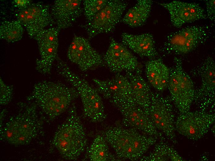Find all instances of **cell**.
I'll list each match as a JSON object with an SVG mask.
<instances>
[{
    "label": "cell",
    "instance_id": "cb8c5ba5",
    "mask_svg": "<svg viewBox=\"0 0 215 161\" xmlns=\"http://www.w3.org/2000/svg\"><path fill=\"white\" fill-rule=\"evenodd\" d=\"M153 150L147 155L139 159L141 161H182L183 158L172 147L165 141L160 140L155 144Z\"/></svg>",
    "mask_w": 215,
    "mask_h": 161
},
{
    "label": "cell",
    "instance_id": "f546056e",
    "mask_svg": "<svg viewBox=\"0 0 215 161\" xmlns=\"http://www.w3.org/2000/svg\"><path fill=\"white\" fill-rule=\"evenodd\" d=\"M31 3L29 0H14L12 2V4L19 9L25 8Z\"/></svg>",
    "mask_w": 215,
    "mask_h": 161
},
{
    "label": "cell",
    "instance_id": "ba28073f",
    "mask_svg": "<svg viewBox=\"0 0 215 161\" xmlns=\"http://www.w3.org/2000/svg\"><path fill=\"white\" fill-rule=\"evenodd\" d=\"M170 97L152 91L150 105L145 112L154 126L173 144L177 143L175 117Z\"/></svg>",
    "mask_w": 215,
    "mask_h": 161
},
{
    "label": "cell",
    "instance_id": "30bf717a",
    "mask_svg": "<svg viewBox=\"0 0 215 161\" xmlns=\"http://www.w3.org/2000/svg\"><path fill=\"white\" fill-rule=\"evenodd\" d=\"M215 63L213 59L208 57L191 71L193 75L201 78V85L195 90L193 102L199 110L211 113L215 107Z\"/></svg>",
    "mask_w": 215,
    "mask_h": 161
},
{
    "label": "cell",
    "instance_id": "ffe728a7",
    "mask_svg": "<svg viewBox=\"0 0 215 161\" xmlns=\"http://www.w3.org/2000/svg\"><path fill=\"white\" fill-rule=\"evenodd\" d=\"M121 40L124 45L141 57L154 59L158 55L154 37L150 33L133 35L123 33Z\"/></svg>",
    "mask_w": 215,
    "mask_h": 161
},
{
    "label": "cell",
    "instance_id": "603a6c76",
    "mask_svg": "<svg viewBox=\"0 0 215 161\" xmlns=\"http://www.w3.org/2000/svg\"><path fill=\"white\" fill-rule=\"evenodd\" d=\"M153 4L150 0H138L131 7L121 21L132 28H136L143 25L150 14Z\"/></svg>",
    "mask_w": 215,
    "mask_h": 161
},
{
    "label": "cell",
    "instance_id": "8992f818",
    "mask_svg": "<svg viewBox=\"0 0 215 161\" xmlns=\"http://www.w3.org/2000/svg\"><path fill=\"white\" fill-rule=\"evenodd\" d=\"M174 65L170 68L167 87L171 99L179 114L190 111L193 102L195 89L193 83L184 71L182 60L175 57Z\"/></svg>",
    "mask_w": 215,
    "mask_h": 161
},
{
    "label": "cell",
    "instance_id": "44dd1931",
    "mask_svg": "<svg viewBox=\"0 0 215 161\" xmlns=\"http://www.w3.org/2000/svg\"><path fill=\"white\" fill-rule=\"evenodd\" d=\"M141 70L135 73L125 72V76L130 84L131 97L133 101L145 111L150 103L152 91L150 87L141 75Z\"/></svg>",
    "mask_w": 215,
    "mask_h": 161
},
{
    "label": "cell",
    "instance_id": "ac0fdd59",
    "mask_svg": "<svg viewBox=\"0 0 215 161\" xmlns=\"http://www.w3.org/2000/svg\"><path fill=\"white\" fill-rule=\"evenodd\" d=\"M92 80L99 94L110 103L121 99H132L130 84L125 76L117 73L111 79L93 78Z\"/></svg>",
    "mask_w": 215,
    "mask_h": 161
},
{
    "label": "cell",
    "instance_id": "277c9868",
    "mask_svg": "<svg viewBox=\"0 0 215 161\" xmlns=\"http://www.w3.org/2000/svg\"><path fill=\"white\" fill-rule=\"evenodd\" d=\"M86 143L83 125L78 114L75 105L72 103L66 119L55 133L52 144L64 159L74 160L84 152Z\"/></svg>",
    "mask_w": 215,
    "mask_h": 161
},
{
    "label": "cell",
    "instance_id": "7a4b0ae2",
    "mask_svg": "<svg viewBox=\"0 0 215 161\" xmlns=\"http://www.w3.org/2000/svg\"><path fill=\"white\" fill-rule=\"evenodd\" d=\"M19 111L12 116L0 130L2 139L15 146L25 145L36 138L42 128L36 104L18 103Z\"/></svg>",
    "mask_w": 215,
    "mask_h": 161
},
{
    "label": "cell",
    "instance_id": "4316f807",
    "mask_svg": "<svg viewBox=\"0 0 215 161\" xmlns=\"http://www.w3.org/2000/svg\"><path fill=\"white\" fill-rule=\"evenodd\" d=\"M108 0H85L83 11L87 22L90 21L107 4Z\"/></svg>",
    "mask_w": 215,
    "mask_h": 161
},
{
    "label": "cell",
    "instance_id": "d4e9b609",
    "mask_svg": "<svg viewBox=\"0 0 215 161\" xmlns=\"http://www.w3.org/2000/svg\"><path fill=\"white\" fill-rule=\"evenodd\" d=\"M107 143L102 135H98L95 137L88 152L91 161H106L116 159L110 152Z\"/></svg>",
    "mask_w": 215,
    "mask_h": 161
},
{
    "label": "cell",
    "instance_id": "4fadbf2b",
    "mask_svg": "<svg viewBox=\"0 0 215 161\" xmlns=\"http://www.w3.org/2000/svg\"><path fill=\"white\" fill-rule=\"evenodd\" d=\"M15 14L17 20L26 29L31 38L54 24L50 6L41 2L31 3L25 8L18 9Z\"/></svg>",
    "mask_w": 215,
    "mask_h": 161
},
{
    "label": "cell",
    "instance_id": "9c48e42d",
    "mask_svg": "<svg viewBox=\"0 0 215 161\" xmlns=\"http://www.w3.org/2000/svg\"><path fill=\"white\" fill-rule=\"evenodd\" d=\"M111 103L121 114L123 126L166 141L163 134L156 128L147 113L132 99H121Z\"/></svg>",
    "mask_w": 215,
    "mask_h": 161
},
{
    "label": "cell",
    "instance_id": "6da1fadb",
    "mask_svg": "<svg viewBox=\"0 0 215 161\" xmlns=\"http://www.w3.org/2000/svg\"><path fill=\"white\" fill-rule=\"evenodd\" d=\"M79 96L77 90L60 82L47 80L35 83L26 98L33 102L51 120L64 112Z\"/></svg>",
    "mask_w": 215,
    "mask_h": 161
},
{
    "label": "cell",
    "instance_id": "9a60e30c",
    "mask_svg": "<svg viewBox=\"0 0 215 161\" xmlns=\"http://www.w3.org/2000/svg\"><path fill=\"white\" fill-rule=\"evenodd\" d=\"M67 57L83 72L105 66L103 58L91 46L88 40L75 35L68 48Z\"/></svg>",
    "mask_w": 215,
    "mask_h": 161
},
{
    "label": "cell",
    "instance_id": "d6986e66",
    "mask_svg": "<svg viewBox=\"0 0 215 161\" xmlns=\"http://www.w3.org/2000/svg\"><path fill=\"white\" fill-rule=\"evenodd\" d=\"M81 0H56L50 8L54 24L60 30L72 26L81 15Z\"/></svg>",
    "mask_w": 215,
    "mask_h": 161
},
{
    "label": "cell",
    "instance_id": "2e32d148",
    "mask_svg": "<svg viewBox=\"0 0 215 161\" xmlns=\"http://www.w3.org/2000/svg\"><path fill=\"white\" fill-rule=\"evenodd\" d=\"M103 59L105 66L116 74L123 71L135 72L140 69L137 58L125 46L112 37Z\"/></svg>",
    "mask_w": 215,
    "mask_h": 161
},
{
    "label": "cell",
    "instance_id": "52a82bcc",
    "mask_svg": "<svg viewBox=\"0 0 215 161\" xmlns=\"http://www.w3.org/2000/svg\"><path fill=\"white\" fill-rule=\"evenodd\" d=\"M208 27H188L168 34L160 51L164 55L185 54L204 43L210 36Z\"/></svg>",
    "mask_w": 215,
    "mask_h": 161
},
{
    "label": "cell",
    "instance_id": "5bb4252c",
    "mask_svg": "<svg viewBox=\"0 0 215 161\" xmlns=\"http://www.w3.org/2000/svg\"><path fill=\"white\" fill-rule=\"evenodd\" d=\"M59 29L57 27L44 29L33 38L37 42L40 54L36 62V69L45 75L50 74L53 63L58 55V36Z\"/></svg>",
    "mask_w": 215,
    "mask_h": 161
},
{
    "label": "cell",
    "instance_id": "7c38bea8",
    "mask_svg": "<svg viewBox=\"0 0 215 161\" xmlns=\"http://www.w3.org/2000/svg\"><path fill=\"white\" fill-rule=\"evenodd\" d=\"M215 114L197 110L179 114L175 120V131L189 139L197 141L205 136L214 123Z\"/></svg>",
    "mask_w": 215,
    "mask_h": 161
},
{
    "label": "cell",
    "instance_id": "f1b7e54d",
    "mask_svg": "<svg viewBox=\"0 0 215 161\" xmlns=\"http://www.w3.org/2000/svg\"><path fill=\"white\" fill-rule=\"evenodd\" d=\"M206 12L207 18L212 21H215V1L206 0Z\"/></svg>",
    "mask_w": 215,
    "mask_h": 161
},
{
    "label": "cell",
    "instance_id": "3957f363",
    "mask_svg": "<svg viewBox=\"0 0 215 161\" xmlns=\"http://www.w3.org/2000/svg\"><path fill=\"white\" fill-rule=\"evenodd\" d=\"M102 136L118 158L132 161L139 159L158 139L123 126L109 127Z\"/></svg>",
    "mask_w": 215,
    "mask_h": 161
},
{
    "label": "cell",
    "instance_id": "e0dca14e",
    "mask_svg": "<svg viewBox=\"0 0 215 161\" xmlns=\"http://www.w3.org/2000/svg\"><path fill=\"white\" fill-rule=\"evenodd\" d=\"M158 4L168 11L172 25L177 28L187 23L207 18L204 10L196 3L175 0Z\"/></svg>",
    "mask_w": 215,
    "mask_h": 161
},
{
    "label": "cell",
    "instance_id": "83f0119b",
    "mask_svg": "<svg viewBox=\"0 0 215 161\" xmlns=\"http://www.w3.org/2000/svg\"><path fill=\"white\" fill-rule=\"evenodd\" d=\"M0 104L6 105L11 101L13 97V85L6 84L0 77Z\"/></svg>",
    "mask_w": 215,
    "mask_h": 161
},
{
    "label": "cell",
    "instance_id": "8fae6325",
    "mask_svg": "<svg viewBox=\"0 0 215 161\" xmlns=\"http://www.w3.org/2000/svg\"><path fill=\"white\" fill-rule=\"evenodd\" d=\"M128 5L124 0H109L106 5L90 21L81 25L91 39L99 34L112 32L121 21Z\"/></svg>",
    "mask_w": 215,
    "mask_h": 161
},
{
    "label": "cell",
    "instance_id": "484cf974",
    "mask_svg": "<svg viewBox=\"0 0 215 161\" xmlns=\"http://www.w3.org/2000/svg\"><path fill=\"white\" fill-rule=\"evenodd\" d=\"M23 26L18 20L5 21L0 26V38L9 42L19 41L22 38Z\"/></svg>",
    "mask_w": 215,
    "mask_h": 161
},
{
    "label": "cell",
    "instance_id": "7402d4cb",
    "mask_svg": "<svg viewBox=\"0 0 215 161\" xmlns=\"http://www.w3.org/2000/svg\"><path fill=\"white\" fill-rule=\"evenodd\" d=\"M145 74L151 85L158 91L167 88L170 76V68L160 59H152L145 64Z\"/></svg>",
    "mask_w": 215,
    "mask_h": 161
},
{
    "label": "cell",
    "instance_id": "5b68a950",
    "mask_svg": "<svg viewBox=\"0 0 215 161\" xmlns=\"http://www.w3.org/2000/svg\"><path fill=\"white\" fill-rule=\"evenodd\" d=\"M56 60L57 73L77 90L80 96L84 116L93 122H100L105 120L107 115L103 102L96 89L73 72L58 55Z\"/></svg>",
    "mask_w": 215,
    "mask_h": 161
}]
</instances>
